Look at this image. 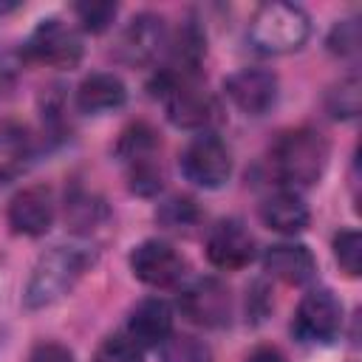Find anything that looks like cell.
<instances>
[{
	"instance_id": "1",
	"label": "cell",
	"mask_w": 362,
	"mask_h": 362,
	"mask_svg": "<svg viewBox=\"0 0 362 362\" xmlns=\"http://www.w3.org/2000/svg\"><path fill=\"white\" fill-rule=\"evenodd\" d=\"M328 139L314 127H294L280 133L272 147V170L286 184V189L314 187L328 167Z\"/></svg>"
},
{
	"instance_id": "2",
	"label": "cell",
	"mask_w": 362,
	"mask_h": 362,
	"mask_svg": "<svg viewBox=\"0 0 362 362\" xmlns=\"http://www.w3.org/2000/svg\"><path fill=\"white\" fill-rule=\"evenodd\" d=\"M90 257L82 249L74 246H54L45 252L37 266L31 269V277L25 283L23 300L28 308H48L57 300H62L85 274Z\"/></svg>"
},
{
	"instance_id": "3",
	"label": "cell",
	"mask_w": 362,
	"mask_h": 362,
	"mask_svg": "<svg viewBox=\"0 0 362 362\" xmlns=\"http://www.w3.org/2000/svg\"><path fill=\"white\" fill-rule=\"evenodd\" d=\"M311 34L308 14L294 3H263L249 20V40L260 54H291L305 45Z\"/></svg>"
},
{
	"instance_id": "4",
	"label": "cell",
	"mask_w": 362,
	"mask_h": 362,
	"mask_svg": "<svg viewBox=\"0 0 362 362\" xmlns=\"http://www.w3.org/2000/svg\"><path fill=\"white\" fill-rule=\"evenodd\" d=\"M116 156L124 164L130 192H136L141 198H150L164 187L161 139L147 122H136L119 136Z\"/></svg>"
},
{
	"instance_id": "5",
	"label": "cell",
	"mask_w": 362,
	"mask_h": 362,
	"mask_svg": "<svg viewBox=\"0 0 362 362\" xmlns=\"http://www.w3.org/2000/svg\"><path fill=\"white\" fill-rule=\"evenodd\" d=\"M153 93L164 102L167 119L175 127H206L215 119V99L204 88L201 76H167L156 74Z\"/></svg>"
},
{
	"instance_id": "6",
	"label": "cell",
	"mask_w": 362,
	"mask_h": 362,
	"mask_svg": "<svg viewBox=\"0 0 362 362\" xmlns=\"http://www.w3.org/2000/svg\"><path fill=\"white\" fill-rule=\"evenodd\" d=\"M23 54L25 59L51 68H74L82 59V37L74 25L62 23L59 17H48L31 31L23 45Z\"/></svg>"
},
{
	"instance_id": "7",
	"label": "cell",
	"mask_w": 362,
	"mask_h": 362,
	"mask_svg": "<svg viewBox=\"0 0 362 362\" xmlns=\"http://www.w3.org/2000/svg\"><path fill=\"white\" fill-rule=\"evenodd\" d=\"M181 173L204 189H218L232 175V153L215 133H198L181 153Z\"/></svg>"
},
{
	"instance_id": "8",
	"label": "cell",
	"mask_w": 362,
	"mask_h": 362,
	"mask_svg": "<svg viewBox=\"0 0 362 362\" xmlns=\"http://www.w3.org/2000/svg\"><path fill=\"white\" fill-rule=\"evenodd\" d=\"M291 328L303 342L328 345L342 331V303L334 297V291L314 288L300 300Z\"/></svg>"
},
{
	"instance_id": "9",
	"label": "cell",
	"mask_w": 362,
	"mask_h": 362,
	"mask_svg": "<svg viewBox=\"0 0 362 362\" xmlns=\"http://www.w3.org/2000/svg\"><path fill=\"white\" fill-rule=\"evenodd\" d=\"M130 272L153 288H170V286H178L184 280L187 260L167 240L150 238V240H141L130 252Z\"/></svg>"
},
{
	"instance_id": "10",
	"label": "cell",
	"mask_w": 362,
	"mask_h": 362,
	"mask_svg": "<svg viewBox=\"0 0 362 362\" xmlns=\"http://www.w3.org/2000/svg\"><path fill=\"white\" fill-rule=\"evenodd\" d=\"M178 308L195 325L221 328V325L229 322V308H232L229 288L215 277H198V280H192L189 286L181 288Z\"/></svg>"
},
{
	"instance_id": "11",
	"label": "cell",
	"mask_w": 362,
	"mask_h": 362,
	"mask_svg": "<svg viewBox=\"0 0 362 362\" xmlns=\"http://www.w3.org/2000/svg\"><path fill=\"white\" fill-rule=\"evenodd\" d=\"M167 40H170V34H167L164 20L153 11H141L119 34L116 57L124 65H150L167 48Z\"/></svg>"
},
{
	"instance_id": "12",
	"label": "cell",
	"mask_w": 362,
	"mask_h": 362,
	"mask_svg": "<svg viewBox=\"0 0 362 362\" xmlns=\"http://www.w3.org/2000/svg\"><path fill=\"white\" fill-rule=\"evenodd\" d=\"M223 90L246 116H263L277 105V76L269 68H240L223 79Z\"/></svg>"
},
{
	"instance_id": "13",
	"label": "cell",
	"mask_w": 362,
	"mask_h": 362,
	"mask_svg": "<svg viewBox=\"0 0 362 362\" xmlns=\"http://www.w3.org/2000/svg\"><path fill=\"white\" fill-rule=\"evenodd\" d=\"M206 257L218 269H243L255 257V238L238 218L218 221L206 235Z\"/></svg>"
},
{
	"instance_id": "14",
	"label": "cell",
	"mask_w": 362,
	"mask_h": 362,
	"mask_svg": "<svg viewBox=\"0 0 362 362\" xmlns=\"http://www.w3.org/2000/svg\"><path fill=\"white\" fill-rule=\"evenodd\" d=\"M54 212H57V204H54V195L48 187L42 184H34V187H25L20 189L11 201H8V226L17 232V235H25V238H40L51 229L54 223Z\"/></svg>"
},
{
	"instance_id": "15",
	"label": "cell",
	"mask_w": 362,
	"mask_h": 362,
	"mask_svg": "<svg viewBox=\"0 0 362 362\" xmlns=\"http://www.w3.org/2000/svg\"><path fill=\"white\" fill-rule=\"evenodd\" d=\"M263 269L286 286H305L317 272V260L303 243H274L263 255Z\"/></svg>"
},
{
	"instance_id": "16",
	"label": "cell",
	"mask_w": 362,
	"mask_h": 362,
	"mask_svg": "<svg viewBox=\"0 0 362 362\" xmlns=\"http://www.w3.org/2000/svg\"><path fill=\"white\" fill-rule=\"evenodd\" d=\"M124 334L130 339H136V345H141V348H158L173 334V308L158 297L141 300L130 311Z\"/></svg>"
},
{
	"instance_id": "17",
	"label": "cell",
	"mask_w": 362,
	"mask_h": 362,
	"mask_svg": "<svg viewBox=\"0 0 362 362\" xmlns=\"http://www.w3.org/2000/svg\"><path fill=\"white\" fill-rule=\"evenodd\" d=\"M34 158V136L23 122H0V181L20 178Z\"/></svg>"
},
{
	"instance_id": "18",
	"label": "cell",
	"mask_w": 362,
	"mask_h": 362,
	"mask_svg": "<svg viewBox=\"0 0 362 362\" xmlns=\"http://www.w3.org/2000/svg\"><path fill=\"white\" fill-rule=\"evenodd\" d=\"M260 218L269 229L283 232V235H297L308 226L311 212L305 201L294 189H277L260 204Z\"/></svg>"
},
{
	"instance_id": "19",
	"label": "cell",
	"mask_w": 362,
	"mask_h": 362,
	"mask_svg": "<svg viewBox=\"0 0 362 362\" xmlns=\"http://www.w3.org/2000/svg\"><path fill=\"white\" fill-rule=\"evenodd\" d=\"M124 99H127L124 82L107 71H96L85 76L76 88V107L82 113H107V110L122 107Z\"/></svg>"
},
{
	"instance_id": "20",
	"label": "cell",
	"mask_w": 362,
	"mask_h": 362,
	"mask_svg": "<svg viewBox=\"0 0 362 362\" xmlns=\"http://www.w3.org/2000/svg\"><path fill=\"white\" fill-rule=\"evenodd\" d=\"M105 215H107L105 201L99 195L85 192V189H74L65 201V221L76 232H93L105 221Z\"/></svg>"
},
{
	"instance_id": "21",
	"label": "cell",
	"mask_w": 362,
	"mask_h": 362,
	"mask_svg": "<svg viewBox=\"0 0 362 362\" xmlns=\"http://www.w3.org/2000/svg\"><path fill=\"white\" fill-rule=\"evenodd\" d=\"M161 362H212L209 345L192 334H170L161 345Z\"/></svg>"
},
{
	"instance_id": "22",
	"label": "cell",
	"mask_w": 362,
	"mask_h": 362,
	"mask_svg": "<svg viewBox=\"0 0 362 362\" xmlns=\"http://www.w3.org/2000/svg\"><path fill=\"white\" fill-rule=\"evenodd\" d=\"M156 218H158V223H161L164 229H173V232H192V226H198V221H201V209L195 206L192 198L175 195V198H170V201H164V204L158 206Z\"/></svg>"
},
{
	"instance_id": "23",
	"label": "cell",
	"mask_w": 362,
	"mask_h": 362,
	"mask_svg": "<svg viewBox=\"0 0 362 362\" xmlns=\"http://www.w3.org/2000/svg\"><path fill=\"white\" fill-rule=\"evenodd\" d=\"M359 102H362V85H359V76H345L339 79L328 96H325V105H328V113L337 116V119H354L359 113Z\"/></svg>"
},
{
	"instance_id": "24",
	"label": "cell",
	"mask_w": 362,
	"mask_h": 362,
	"mask_svg": "<svg viewBox=\"0 0 362 362\" xmlns=\"http://www.w3.org/2000/svg\"><path fill=\"white\" fill-rule=\"evenodd\" d=\"M90 362H144V348L136 345V339H130L124 331L122 334H110L93 351Z\"/></svg>"
},
{
	"instance_id": "25",
	"label": "cell",
	"mask_w": 362,
	"mask_h": 362,
	"mask_svg": "<svg viewBox=\"0 0 362 362\" xmlns=\"http://www.w3.org/2000/svg\"><path fill=\"white\" fill-rule=\"evenodd\" d=\"M334 257L348 277H356L362 269V235L356 229H342L334 238Z\"/></svg>"
},
{
	"instance_id": "26",
	"label": "cell",
	"mask_w": 362,
	"mask_h": 362,
	"mask_svg": "<svg viewBox=\"0 0 362 362\" xmlns=\"http://www.w3.org/2000/svg\"><path fill=\"white\" fill-rule=\"evenodd\" d=\"M116 11H119V6L116 3H76L74 6V14H76V20L82 23V28L85 31H90V34H99V31H105L113 20H116Z\"/></svg>"
},
{
	"instance_id": "27",
	"label": "cell",
	"mask_w": 362,
	"mask_h": 362,
	"mask_svg": "<svg viewBox=\"0 0 362 362\" xmlns=\"http://www.w3.org/2000/svg\"><path fill=\"white\" fill-rule=\"evenodd\" d=\"M328 48H331V54H339V57L356 54L359 51V23L356 20L337 23L328 34Z\"/></svg>"
},
{
	"instance_id": "28",
	"label": "cell",
	"mask_w": 362,
	"mask_h": 362,
	"mask_svg": "<svg viewBox=\"0 0 362 362\" xmlns=\"http://www.w3.org/2000/svg\"><path fill=\"white\" fill-rule=\"evenodd\" d=\"M28 362H74V354L59 342H40L31 351Z\"/></svg>"
},
{
	"instance_id": "29",
	"label": "cell",
	"mask_w": 362,
	"mask_h": 362,
	"mask_svg": "<svg viewBox=\"0 0 362 362\" xmlns=\"http://www.w3.org/2000/svg\"><path fill=\"white\" fill-rule=\"evenodd\" d=\"M14 79H17V62H11L8 57H0V102L14 88Z\"/></svg>"
},
{
	"instance_id": "30",
	"label": "cell",
	"mask_w": 362,
	"mask_h": 362,
	"mask_svg": "<svg viewBox=\"0 0 362 362\" xmlns=\"http://www.w3.org/2000/svg\"><path fill=\"white\" fill-rule=\"evenodd\" d=\"M246 362H288V359L283 356V351H280V348L260 345V348H255V351L246 356Z\"/></svg>"
},
{
	"instance_id": "31",
	"label": "cell",
	"mask_w": 362,
	"mask_h": 362,
	"mask_svg": "<svg viewBox=\"0 0 362 362\" xmlns=\"http://www.w3.org/2000/svg\"><path fill=\"white\" fill-rule=\"evenodd\" d=\"M14 8H20V3H0V14H8Z\"/></svg>"
}]
</instances>
